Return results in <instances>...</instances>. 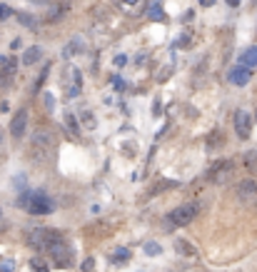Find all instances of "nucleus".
I'll return each instance as SVG.
<instances>
[{
	"mask_svg": "<svg viewBox=\"0 0 257 272\" xmlns=\"http://www.w3.org/2000/svg\"><path fill=\"white\" fill-rule=\"evenodd\" d=\"M18 205L25 210V213L30 215H50L55 213V200L53 197H48L45 193H40V190H28V193L20 195Z\"/></svg>",
	"mask_w": 257,
	"mask_h": 272,
	"instance_id": "1",
	"label": "nucleus"
},
{
	"mask_svg": "<svg viewBox=\"0 0 257 272\" xmlns=\"http://www.w3.org/2000/svg\"><path fill=\"white\" fill-rule=\"evenodd\" d=\"M198 213H200L198 202L178 205L173 213H167V217H165V227H167V230H173V227H185V225H190V222L198 217Z\"/></svg>",
	"mask_w": 257,
	"mask_h": 272,
	"instance_id": "2",
	"label": "nucleus"
},
{
	"mask_svg": "<svg viewBox=\"0 0 257 272\" xmlns=\"http://www.w3.org/2000/svg\"><path fill=\"white\" fill-rule=\"evenodd\" d=\"M55 155V142H53V137L48 135V133H38V135L33 137V145H30V157L38 162V165H45V162H50Z\"/></svg>",
	"mask_w": 257,
	"mask_h": 272,
	"instance_id": "3",
	"label": "nucleus"
},
{
	"mask_svg": "<svg viewBox=\"0 0 257 272\" xmlns=\"http://www.w3.org/2000/svg\"><path fill=\"white\" fill-rule=\"evenodd\" d=\"M62 235L55 233V230H48V227H35V230H28L25 233V242L33 247V250H48L50 245H55Z\"/></svg>",
	"mask_w": 257,
	"mask_h": 272,
	"instance_id": "4",
	"label": "nucleus"
},
{
	"mask_svg": "<svg viewBox=\"0 0 257 272\" xmlns=\"http://www.w3.org/2000/svg\"><path fill=\"white\" fill-rule=\"evenodd\" d=\"M235 175V162H230V160H222V162H215L212 168H210V173L207 177L215 182V185H225V182H230V177Z\"/></svg>",
	"mask_w": 257,
	"mask_h": 272,
	"instance_id": "5",
	"label": "nucleus"
},
{
	"mask_svg": "<svg viewBox=\"0 0 257 272\" xmlns=\"http://www.w3.org/2000/svg\"><path fill=\"white\" fill-rule=\"evenodd\" d=\"M45 253H48L50 257H53V260H55V265H58V267H70V262H73L70 247L65 245V240H62V237H60L55 245H50V247H48Z\"/></svg>",
	"mask_w": 257,
	"mask_h": 272,
	"instance_id": "6",
	"label": "nucleus"
},
{
	"mask_svg": "<svg viewBox=\"0 0 257 272\" xmlns=\"http://www.w3.org/2000/svg\"><path fill=\"white\" fill-rule=\"evenodd\" d=\"M232 122H235V133H238L242 140H247V137H250V125H252V117H250V113L238 110V113L232 115Z\"/></svg>",
	"mask_w": 257,
	"mask_h": 272,
	"instance_id": "7",
	"label": "nucleus"
},
{
	"mask_svg": "<svg viewBox=\"0 0 257 272\" xmlns=\"http://www.w3.org/2000/svg\"><path fill=\"white\" fill-rule=\"evenodd\" d=\"M15 70H18L15 58H8L5 62H3V68H0V88H3V90L13 85V80H15Z\"/></svg>",
	"mask_w": 257,
	"mask_h": 272,
	"instance_id": "8",
	"label": "nucleus"
},
{
	"mask_svg": "<svg viewBox=\"0 0 257 272\" xmlns=\"http://www.w3.org/2000/svg\"><path fill=\"white\" fill-rule=\"evenodd\" d=\"M25 128H28V110L23 108V110H18V113L13 115V120H10V135L18 140V137L25 135Z\"/></svg>",
	"mask_w": 257,
	"mask_h": 272,
	"instance_id": "9",
	"label": "nucleus"
},
{
	"mask_svg": "<svg viewBox=\"0 0 257 272\" xmlns=\"http://www.w3.org/2000/svg\"><path fill=\"white\" fill-rule=\"evenodd\" d=\"M250 75H252V70H250V68H245V65L240 62V65L232 68V73H230V82H232V85H238V88H242V85H247V82H250Z\"/></svg>",
	"mask_w": 257,
	"mask_h": 272,
	"instance_id": "10",
	"label": "nucleus"
},
{
	"mask_svg": "<svg viewBox=\"0 0 257 272\" xmlns=\"http://www.w3.org/2000/svg\"><path fill=\"white\" fill-rule=\"evenodd\" d=\"M238 197L242 202H252L257 197V182L252 180H245V182H240L238 185Z\"/></svg>",
	"mask_w": 257,
	"mask_h": 272,
	"instance_id": "11",
	"label": "nucleus"
},
{
	"mask_svg": "<svg viewBox=\"0 0 257 272\" xmlns=\"http://www.w3.org/2000/svg\"><path fill=\"white\" fill-rule=\"evenodd\" d=\"M118 3V8L122 13H127V15H138L145 10V0H115Z\"/></svg>",
	"mask_w": 257,
	"mask_h": 272,
	"instance_id": "12",
	"label": "nucleus"
},
{
	"mask_svg": "<svg viewBox=\"0 0 257 272\" xmlns=\"http://www.w3.org/2000/svg\"><path fill=\"white\" fill-rule=\"evenodd\" d=\"M240 62L245 65V68H257V45H252V48H247L245 53H242V58H240Z\"/></svg>",
	"mask_w": 257,
	"mask_h": 272,
	"instance_id": "13",
	"label": "nucleus"
},
{
	"mask_svg": "<svg viewBox=\"0 0 257 272\" xmlns=\"http://www.w3.org/2000/svg\"><path fill=\"white\" fill-rule=\"evenodd\" d=\"M147 15L153 20H165V10H162V3H150L147 5Z\"/></svg>",
	"mask_w": 257,
	"mask_h": 272,
	"instance_id": "14",
	"label": "nucleus"
},
{
	"mask_svg": "<svg viewBox=\"0 0 257 272\" xmlns=\"http://www.w3.org/2000/svg\"><path fill=\"white\" fill-rule=\"evenodd\" d=\"M40 55H42V50H40V48H28V50H25V55H23V65H33L35 60H40Z\"/></svg>",
	"mask_w": 257,
	"mask_h": 272,
	"instance_id": "15",
	"label": "nucleus"
},
{
	"mask_svg": "<svg viewBox=\"0 0 257 272\" xmlns=\"http://www.w3.org/2000/svg\"><path fill=\"white\" fill-rule=\"evenodd\" d=\"M245 162H247V170H250V173H257V153H247V155H245Z\"/></svg>",
	"mask_w": 257,
	"mask_h": 272,
	"instance_id": "16",
	"label": "nucleus"
},
{
	"mask_svg": "<svg viewBox=\"0 0 257 272\" xmlns=\"http://www.w3.org/2000/svg\"><path fill=\"white\" fill-rule=\"evenodd\" d=\"M18 20L25 25V28H35V25H38L35 18H33V15H28V13H18Z\"/></svg>",
	"mask_w": 257,
	"mask_h": 272,
	"instance_id": "17",
	"label": "nucleus"
},
{
	"mask_svg": "<svg viewBox=\"0 0 257 272\" xmlns=\"http://www.w3.org/2000/svg\"><path fill=\"white\" fill-rule=\"evenodd\" d=\"M175 245H178V250H180L182 255H190V257L195 255V250H192V247H187V242H185V240H178Z\"/></svg>",
	"mask_w": 257,
	"mask_h": 272,
	"instance_id": "18",
	"label": "nucleus"
},
{
	"mask_svg": "<svg viewBox=\"0 0 257 272\" xmlns=\"http://www.w3.org/2000/svg\"><path fill=\"white\" fill-rule=\"evenodd\" d=\"M145 253L147 255H160L162 253V247H160L158 242H147V245H145Z\"/></svg>",
	"mask_w": 257,
	"mask_h": 272,
	"instance_id": "19",
	"label": "nucleus"
},
{
	"mask_svg": "<svg viewBox=\"0 0 257 272\" xmlns=\"http://www.w3.org/2000/svg\"><path fill=\"white\" fill-rule=\"evenodd\" d=\"M30 267H33V272H48V267H45L40 260H33V262H30Z\"/></svg>",
	"mask_w": 257,
	"mask_h": 272,
	"instance_id": "20",
	"label": "nucleus"
},
{
	"mask_svg": "<svg viewBox=\"0 0 257 272\" xmlns=\"http://www.w3.org/2000/svg\"><path fill=\"white\" fill-rule=\"evenodd\" d=\"M13 15V10L8 8V5H0V20H5V18H10Z\"/></svg>",
	"mask_w": 257,
	"mask_h": 272,
	"instance_id": "21",
	"label": "nucleus"
},
{
	"mask_svg": "<svg viewBox=\"0 0 257 272\" xmlns=\"http://www.w3.org/2000/svg\"><path fill=\"white\" fill-rule=\"evenodd\" d=\"M0 272H13V262L10 260H3L0 262Z\"/></svg>",
	"mask_w": 257,
	"mask_h": 272,
	"instance_id": "22",
	"label": "nucleus"
},
{
	"mask_svg": "<svg viewBox=\"0 0 257 272\" xmlns=\"http://www.w3.org/2000/svg\"><path fill=\"white\" fill-rule=\"evenodd\" d=\"M127 255H130L127 250H118V253L113 255V260H127Z\"/></svg>",
	"mask_w": 257,
	"mask_h": 272,
	"instance_id": "23",
	"label": "nucleus"
},
{
	"mask_svg": "<svg viewBox=\"0 0 257 272\" xmlns=\"http://www.w3.org/2000/svg\"><path fill=\"white\" fill-rule=\"evenodd\" d=\"M68 125H70V130H75V133H78V122L73 120V115H68Z\"/></svg>",
	"mask_w": 257,
	"mask_h": 272,
	"instance_id": "24",
	"label": "nucleus"
},
{
	"mask_svg": "<svg viewBox=\"0 0 257 272\" xmlns=\"http://www.w3.org/2000/svg\"><path fill=\"white\" fill-rule=\"evenodd\" d=\"M82 270H93V260H85L82 262Z\"/></svg>",
	"mask_w": 257,
	"mask_h": 272,
	"instance_id": "25",
	"label": "nucleus"
},
{
	"mask_svg": "<svg viewBox=\"0 0 257 272\" xmlns=\"http://www.w3.org/2000/svg\"><path fill=\"white\" fill-rule=\"evenodd\" d=\"M240 3H242V0H227V5H232V8H238Z\"/></svg>",
	"mask_w": 257,
	"mask_h": 272,
	"instance_id": "26",
	"label": "nucleus"
},
{
	"mask_svg": "<svg viewBox=\"0 0 257 272\" xmlns=\"http://www.w3.org/2000/svg\"><path fill=\"white\" fill-rule=\"evenodd\" d=\"M255 3H257V0H255Z\"/></svg>",
	"mask_w": 257,
	"mask_h": 272,
	"instance_id": "27",
	"label": "nucleus"
}]
</instances>
